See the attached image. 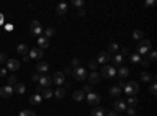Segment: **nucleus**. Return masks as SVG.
<instances>
[{"label": "nucleus", "mask_w": 157, "mask_h": 116, "mask_svg": "<svg viewBox=\"0 0 157 116\" xmlns=\"http://www.w3.org/2000/svg\"><path fill=\"white\" fill-rule=\"evenodd\" d=\"M138 91H140V86H138V83H137L135 80L127 82V83L124 85V93L129 94V96H134V94H137Z\"/></svg>", "instance_id": "f257e3e1"}, {"label": "nucleus", "mask_w": 157, "mask_h": 116, "mask_svg": "<svg viewBox=\"0 0 157 116\" xmlns=\"http://www.w3.org/2000/svg\"><path fill=\"white\" fill-rule=\"evenodd\" d=\"M137 50H138V55H146L151 50V41L149 39H141L137 44Z\"/></svg>", "instance_id": "f03ea898"}, {"label": "nucleus", "mask_w": 157, "mask_h": 116, "mask_svg": "<svg viewBox=\"0 0 157 116\" xmlns=\"http://www.w3.org/2000/svg\"><path fill=\"white\" fill-rule=\"evenodd\" d=\"M99 74H101V77H105V79H112V77L116 75V69H115L113 66H110V64H104Z\"/></svg>", "instance_id": "7ed1b4c3"}, {"label": "nucleus", "mask_w": 157, "mask_h": 116, "mask_svg": "<svg viewBox=\"0 0 157 116\" xmlns=\"http://www.w3.org/2000/svg\"><path fill=\"white\" fill-rule=\"evenodd\" d=\"M30 32H32V35H35V36H41V33H43L41 22H39V21H33L32 25H30Z\"/></svg>", "instance_id": "20e7f679"}, {"label": "nucleus", "mask_w": 157, "mask_h": 116, "mask_svg": "<svg viewBox=\"0 0 157 116\" xmlns=\"http://www.w3.org/2000/svg\"><path fill=\"white\" fill-rule=\"evenodd\" d=\"M72 75H74V79L75 80H85L86 77H88V74H86V71L83 69V68H75L74 71H72Z\"/></svg>", "instance_id": "39448f33"}, {"label": "nucleus", "mask_w": 157, "mask_h": 116, "mask_svg": "<svg viewBox=\"0 0 157 116\" xmlns=\"http://www.w3.org/2000/svg\"><path fill=\"white\" fill-rule=\"evenodd\" d=\"M86 102L93 107H98V104L101 102V96L96 93H90V94H86Z\"/></svg>", "instance_id": "423d86ee"}, {"label": "nucleus", "mask_w": 157, "mask_h": 116, "mask_svg": "<svg viewBox=\"0 0 157 116\" xmlns=\"http://www.w3.org/2000/svg\"><path fill=\"white\" fill-rule=\"evenodd\" d=\"M29 57L33 58V60H41V58L44 57V50H41L39 47L32 49V50H29Z\"/></svg>", "instance_id": "0eeeda50"}, {"label": "nucleus", "mask_w": 157, "mask_h": 116, "mask_svg": "<svg viewBox=\"0 0 157 116\" xmlns=\"http://www.w3.org/2000/svg\"><path fill=\"white\" fill-rule=\"evenodd\" d=\"M113 108H115L116 113H123V111H126L127 105H126V102H124V100L116 99V100H115V104H113Z\"/></svg>", "instance_id": "6e6552de"}, {"label": "nucleus", "mask_w": 157, "mask_h": 116, "mask_svg": "<svg viewBox=\"0 0 157 116\" xmlns=\"http://www.w3.org/2000/svg\"><path fill=\"white\" fill-rule=\"evenodd\" d=\"M13 93H14V89H13V86H10V85H6V86H3V88H0V96H2L3 99L11 97Z\"/></svg>", "instance_id": "1a4fd4ad"}, {"label": "nucleus", "mask_w": 157, "mask_h": 116, "mask_svg": "<svg viewBox=\"0 0 157 116\" xmlns=\"http://www.w3.org/2000/svg\"><path fill=\"white\" fill-rule=\"evenodd\" d=\"M19 68H21V63H19L17 60H14V58L6 60V69H10V71H17Z\"/></svg>", "instance_id": "9d476101"}, {"label": "nucleus", "mask_w": 157, "mask_h": 116, "mask_svg": "<svg viewBox=\"0 0 157 116\" xmlns=\"http://www.w3.org/2000/svg\"><path fill=\"white\" fill-rule=\"evenodd\" d=\"M52 82H54L55 85L61 86L64 83V74L63 72H55L54 75H52Z\"/></svg>", "instance_id": "9b49d317"}, {"label": "nucleus", "mask_w": 157, "mask_h": 116, "mask_svg": "<svg viewBox=\"0 0 157 116\" xmlns=\"http://www.w3.org/2000/svg\"><path fill=\"white\" fill-rule=\"evenodd\" d=\"M38 82H39V86H41V88H49L50 83H52V77H49V75H41Z\"/></svg>", "instance_id": "f8f14e48"}, {"label": "nucleus", "mask_w": 157, "mask_h": 116, "mask_svg": "<svg viewBox=\"0 0 157 116\" xmlns=\"http://www.w3.org/2000/svg\"><path fill=\"white\" fill-rule=\"evenodd\" d=\"M101 74L99 72H96V71H93L90 75H88V80H90V83H93V85H96V83H99L101 82Z\"/></svg>", "instance_id": "ddd939ff"}, {"label": "nucleus", "mask_w": 157, "mask_h": 116, "mask_svg": "<svg viewBox=\"0 0 157 116\" xmlns=\"http://www.w3.org/2000/svg\"><path fill=\"white\" fill-rule=\"evenodd\" d=\"M110 58H112V55L109 54V52H102L99 57H98V63H102V64H105V63H110Z\"/></svg>", "instance_id": "4468645a"}, {"label": "nucleus", "mask_w": 157, "mask_h": 116, "mask_svg": "<svg viewBox=\"0 0 157 116\" xmlns=\"http://www.w3.org/2000/svg\"><path fill=\"white\" fill-rule=\"evenodd\" d=\"M38 47L41 49V50L49 47V39H47L46 36H39V38H38Z\"/></svg>", "instance_id": "2eb2a0df"}, {"label": "nucleus", "mask_w": 157, "mask_h": 116, "mask_svg": "<svg viewBox=\"0 0 157 116\" xmlns=\"http://www.w3.org/2000/svg\"><path fill=\"white\" fill-rule=\"evenodd\" d=\"M109 93H110V96H113V97L118 99V97H120V94L123 93V89L118 86V85H115V86H110V91Z\"/></svg>", "instance_id": "dca6fc26"}, {"label": "nucleus", "mask_w": 157, "mask_h": 116, "mask_svg": "<svg viewBox=\"0 0 157 116\" xmlns=\"http://www.w3.org/2000/svg\"><path fill=\"white\" fill-rule=\"evenodd\" d=\"M72 99L77 100V102H82V100H85V93L82 91V89H77V91H74V94H72Z\"/></svg>", "instance_id": "f3484780"}, {"label": "nucleus", "mask_w": 157, "mask_h": 116, "mask_svg": "<svg viewBox=\"0 0 157 116\" xmlns=\"http://www.w3.org/2000/svg\"><path fill=\"white\" fill-rule=\"evenodd\" d=\"M36 71H38V74L47 72V71H49V64H47V63H44V61L38 63V64H36Z\"/></svg>", "instance_id": "a211bd4d"}, {"label": "nucleus", "mask_w": 157, "mask_h": 116, "mask_svg": "<svg viewBox=\"0 0 157 116\" xmlns=\"http://www.w3.org/2000/svg\"><path fill=\"white\" fill-rule=\"evenodd\" d=\"M52 96H54V91H52L50 88H43L41 89V97L43 99H50Z\"/></svg>", "instance_id": "6ab92c4d"}, {"label": "nucleus", "mask_w": 157, "mask_h": 116, "mask_svg": "<svg viewBox=\"0 0 157 116\" xmlns=\"http://www.w3.org/2000/svg\"><path fill=\"white\" fill-rule=\"evenodd\" d=\"M57 13L58 14H66L68 13V3H58L57 5Z\"/></svg>", "instance_id": "aec40b11"}, {"label": "nucleus", "mask_w": 157, "mask_h": 116, "mask_svg": "<svg viewBox=\"0 0 157 116\" xmlns=\"http://www.w3.org/2000/svg\"><path fill=\"white\" fill-rule=\"evenodd\" d=\"M104 114H105V108L102 107H94L91 111V116H104Z\"/></svg>", "instance_id": "412c9836"}, {"label": "nucleus", "mask_w": 157, "mask_h": 116, "mask_svg": "<svg viewBox=\"0 0 157 116\" xmlns=\"http://www.w3.org/2000/svg\"><path fill=\"white\" fill-rule=\"evenodd\" d=\"M16 50H17V54H21V55H29V50H30V49L25 46V44H19Z\"/></svg>", "instance_id": "4be33fe9"}, {"label": "nucleus", "mask_w": 157, "mask_h": 116, "mask_svg": "<svg viewBox=\"0 0 157 116\" xmlns=\"http://www.w3.org/2000/svg\"><path fill=\"white\" fill-rule=\"evenodd\" d=\"M13 89H14V93H17V94H24L25 93V85L24 83H16Z\"/></svg>", "instance_id": "5701e85b"}, {"label": "nucleus", "mask_w": 157, "mask_h": 116, "mask_svg": "<svg viewBox=\"0 0 157 116\" xmlns=\"http://www.w3.org/2000/svg\"><path fill=\"white\" fill-rule=\"evenodd\" d=\"M140 77H141V80H143V82H151V80H155V77H154V75H151V74H148V72H141V74H140Z\"/></svg>", "instance_id": "b1692460"}, {"label": "nucleus", "mask_w": 157, "mask_h": 116, "mask_svg": "<svg viewBox=\"0 0 157 116\" xmlns=\"http://www.w3.org/2000/svg\"><path fill=\"white\" fill-rule=\"evenodd\" d=\"M57 33V30L54 28V27H47L46 30H44V36L47 38V39H49V38H52V36H54Z\"/></svg>", "instance_id": "393cba45"}, {"label": "nucleus", "mask_w": 157, "mask_h": 116, "mask_svg": "<svg viewBox=\"0 0 157 116\" xmlns=\"http://www.w3.org/2000/svg\"><path fill=\"white\" fill-rule=\"evenodd\" d=\"M118 75H120V77H121V80H123L124 77H127V75H129V69H127V68H124V66H121L120 69H118Z\"/></svg>", "instance_id": "a878e982"}, {"label": "nucleus", "mask_w": 157, "mask_h": 116, "mask_svg": "<svg viewBox=\"0 0 157 116\" xmlns=\"http://www.w3.org/2000/svg\"><path fill=\"white\" fill-rule=\"evenodd\" d=\"M118 50H120V46H118L116 43H110V46H109V54L112 55V54L118 52Z\"/></svg>", "instance_id": "bb28decb"}, {"label": "nucleus", "mask_w": 157, "mask_h": 116, "mask_svg": "<svg viewBox=\"0 0 157 116\" xmlns=\"http://www.w3.org/2000/svg\"><path fill=\"white\" fill-rule=\"evenodd\" d=\"M132 38H134V41H140L141 38H143V32H141V30H134Z\"/></svg>", "instance_id": "cd10ccee"}, {"label": "nucleus", "mask_w": 157, "mask_h": 116, "mask_svg": "<svg viewBox=\"0 0 157 116\" xmlns=\"http://www.w3.org/2000/svg\"><path fill=\"white\" fill-rule=\"evenodd\" d=\"M54 94H55L58 99H61V97H64L66 91H64V88H61V86H60V88H57V89H55V93H54Z\"/></svg>", "instance_id": "c85d7f7f"}, {"label": "nucleus", "mask_w": 157, "mask_h": 116, "mask_svg": "<svg viewBox=\"0 0 157 116\" xmlns=\"http://www.w3.org/2000/svg\"><path fill=\"white\" fill-rule=\"evenodd\" d=\"M41 96L39 94H33L32 97H30V104H41Z\"/></svg>", "instance_id": "c756f323"}, {"label": "nucleus", "mask_w": 157, "mask_h": 116, "mask_svg": "<svg viewBox=\"0 0 157 116\" xmlns=\"http://www.w3.org/2000/svg\"><path fill=\"white\" fill-rule=\"evenodd\" d=\"M120 64H123V57L121 55H115L113 57V68L115 66H120Z\"/></svg>", "instance_id": "7c9ffc66"}, {"label": "nucleus", "mask_w": 157, "mask_h": 116, "mask_svg": "<svg viewBox=\"0 0 157 116\" xmlns=\"http://www.w3.org/2000/svg\"><path fill=\"white\" fill-rule=\"evenodd\" d=\"M19 116H36V114H35V111H32V110H22V111L19 113Z\"/></svg>", "instance_id": "2f4dec72"}, {"label": "nucleus", "mask_w": 157, "mask_h": 116, "mask_svg": "<svg viewBox=\"0 0 157 116\" xmlns=\"http://www.w3.org/2000/svg\"><path fill=\"white\" fill-rule=\"evenodd\" d=\"M137 97H134V96H130L129 99H127V104H129V107H134V105H137Z\"/></svg>", "instance_id": "473e14b6"}, {"label": "nucleus", "mask_w": 157, "mask_h": 116, "mask_svg": "<svg viewBox=\"0 0 157 116\" xmlns=\"http://www.w3.org/2000/svg\"><path fill=\"white\" fill-rule=\"evenodd\" d=\"M17 83V79H16V75H10L8 77V85L13 86V85H16Z\"/></svg>", "instance_id": "72a5a7b5"}, {"label": "nucleus", "mask_w": 157, "mask_h": 116, "mask_svg": "<svg viewBox=\"0 0 157 116\" xmlns=\"http://www.w3.org/2000/svg\"><path fill=\"white\" fill-rule=\"evenodd\" d=\"M85 5L83 0H72V6H77V8H82Z\"/></svg>", "instance_id": "f704fd0d"}, {"label": "nucleus", "mask_w": 157, "mask_h": 116, "mask_svg": "<svg viewBox=\"0 0 157 116\" xmlns=\"http://www.w3.org/2000/svg\"><path fill=\"white\" fill-rule=\"evenodd\" d=\"M140 63H141V66H145V68H148L151 61H149V60H148L146 57H141V58H140Z\"/></svg>", "instance_id": "c9c22d12"}, {"label": "nucleus", "mask_w": 157, "mask_h": 116, "mask_svg": "<svg viewBox=\"0 0 157 116\" xmlns=\"http://www.w3.org/2000/svg\"><path fill=\"white\" fill-rule=\"evenodd\" d=\"M140 55L138 54H132V55H130V61H132V63H140Z\"/></svg>", "instance_id": "e433bc0d"}, {"label": "nucleus", "mask_w": 157, "mask_h": 116, "mask_svg": "<svg viewBox=\"0 0 157 116\" xmlns=\"http://www.w3.org/2000/svg\"><path fill=\"white\" fill-rule=\"evenodd\" d=\"M126 111H127V114H129V116H137V111H135V108H134V107H127V108H126Z\"/></svg>", "instance_id": "4c0bfd02"}, {"label": "nucleus", "mask_w": 157, "mask_h": 116, "mask_svg": "<svg viewBox=\"0 0 157 116\" xmlns=\"http://www.w3.org/2000/svg\"><path fill=\"white\" fill-rule=\"evenodd\" d=\"M88 66H90V69H93V71H94V69L98 68V61H96V60H90Z\"/></svg>", "instance_id": "58836bf2"}, {"label": "nucleus", "mask_w": 157, "mask_h": 116, "mask_svg": "<svg viewBox=\"0 0 157 116\" xmlns=\"http://www.w3.org/2000/svg\"><path fill=\"white\" fill-rule=\"evenodd\" d=\"M82 91L85 93V96H86V94H90V93H93V91H91V85H85Z\"/></svg>", "instance_id": "ea45409f"}, {"label": "nucleus", "mask_w": 157, "mask_h": 116, "mask_svg": "<svg viewBox=\"0 0 157 116\" xmlns=\"http://www.w3.org/2000/svg\"><path fill=\"white\" fill-rule=\"evenodd\" d=\"M149 91H151L152 96H155V93H157V85H155V83H152V85L149 86Z\"/></svg>", "instance_id": "a19ab883"}, {"label": "nucleus", "mask_w": 157, "mask_h": 116, "mask_svg": "<svg viewBox=\"0 0 157 116\" xmlns=\"http://www.w3.org/2000/svg\"><path fill=\"white\" fill-rule=\"evenodd\" d=\"M155 58H157V55H155V52H149V58H148V60H149V61L152 63V61H155Z\"/></svg>", "instance_id": "79ce46f5"}, {"label": "nucleus", "mask_w": 157, "mask_h": 116, "mask_svg": "<svg viewBox=\"0 0 157 116\" xmlns=\"http://www.w3.org/2000/svg\"><path fill=\"white\" fill-rule=\"evenodd\" d=\"M39 77H41V74H38V72L33 74V75H32V82H38V80H39Z\"/></svg>", "instance_id": "37998d69"}, {"label": "nucleus", "mask_w": 157, "mask_h": 116, "mask_svg": "<svg viewBox=\"0 0 157 116\" xmlns=\"http://www.w3.org/2000/svg\"><path fill=\"white\" fill-rule=\"evenodd\" d=\"M120 55H121V57H123V55H129V49H127V47H123V49H121V54H120Z\"/></svg>", "instance_id": "c03bdc74"}, {"label": "nucleus", "mask_w": 157, "mask_h": 116, "mask_svg": "<svg viewBox=\"0 0 157 116\" xmlns=\"http://www.w3.org/2000/svg\"><path fill=\"white\" fill-rule=\"evenodd\" d=\"M105 116H118V113H116L115 110H113V111H110V110L107 111V110H105Z\"/></svg>", "instance_id": "a18cd8bd"}, {"label": "nucleus", "mask_w": 157, "mask_h": 116, "mask_svg": "<svg viewBox=\"0 0 157 116\" xmlns=\"http://www.w3.org/2000/svg\"><path fill=\"white\" fill-rule=\"evenodd\" d=\"M77 14L80 16V17H83V16H85V9H83V8H78V11H77Z\"/></svg>", "instance_id": "49530a36"}, {"label": "nucleus", "mask_w": 157, "mask_h": 116, "mask_svg": "<svg viewBox=\"0 0 157 116\" xmlns=\"http://www.w3.org/2000/svg\"><path fill=\"white\" fill-rule=\"evenodd\" d=\"M6 72H8V69L6 68H2V69H0V77H5Z\"/></svg>", "instance_id": "de8ad7c7"}, {"label": "nucleus", "mask_w": 157, "mask_h": 116, "mask_svg": "<svg viewBox=\"0 0 157 116\" xmlns=\"http://www.w3.org/2000/svg\"><path fill=\"white\" fill-rule=\"evenodd\" d=\"M0 63H6V55L5 54H0Z\"/></svg>", "instance_id": "09e8293b"}, {"label": "nucleus", "mask_w": 157, "mask_h": 116, "mask_svg": "<svg viewBox=\"0 0 157 116\" xmlns=\"http://www.w3.org/2000/svg\"><path fill=\"white\" fill-rule=\"evenodd\" d=\"M72 66H74V69L78 68V58H74V60H72Z\"/></svg>", "instance_id": "8fccbe9b"}, {"label": "nucleus", "mask_w": 157, "mask_h": 116, "mask_svg": "<svg viewBox=\"0 0 157 116\" xmlns=\"http://www.w3.org/2000/svg\"><path fill=\"white\" fill-rule=\"evenodd\" d=\"M152 5H155V2H154V0H149V2H145V6H152Z\"/></svg>", "instance_id": "3c124183"}, {"label": "nucleus", "mask_w": 157, "mask_h": 116, "mask_svg": "<svg viewBox=\"0 0 157 116\" xmlns=\"http://www.w3.org/2000/svg\"><path fill=\"white\" fill-rule=\"evenodd\" d=\"M5 30L11 32V30H13V25H11V24H5Z\"/></svg>", "instance_id": "603ef678"}, {"label": "nucleus", "mask_w": 157, "mask_h": 116, "mask_svg": "<svg viewBox=\"0 0 157 116\" xmlns=\"http://www.w3.org/2000/svg\"><path fill=\"white\" fill-rule=\"evenodd\" d=\"M22 60H24V61H29V60H30V57H29V55H24V57H22Z\"/></svg>", "instance_id": "864d4df0"}, {"label": "nucleus", "mask_w": 157, "mask_h": 116, "mask_svg": "<svg viewBox=\"0 0 157 116\" xmlns=\"http://www.w3.org/2000/svg\"><path fill=\"white\" fill-rule=\"evenodd\" d=\"M0 24H3V16L0 14Z\"/></svg>", "instance_id": "5fc2aeb1"}]
</instances>
